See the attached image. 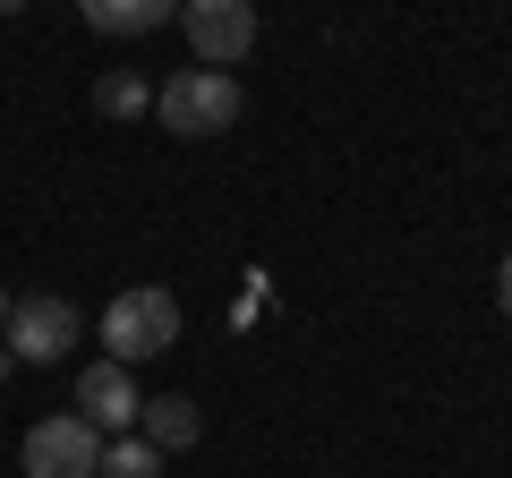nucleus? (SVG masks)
I'll return each mask as SVG.
<instances>
[{
    "label": "nucleus",
    "instance_id": "f257e3e1",
    "mask_svg": "<svg viewBox=\"0 0 512 478\" xmlns=\"http://www.w3.org/2000/svg\"><path fill=\"white\" fill-rule=\"evenodd\" d=\"M171 342H180V299H171L163 282H137V291H120L103 308V359H111V368L163 359Z\"/></svg>",
    "mask_w": 512,
    "mask_h": 478
},
{
    "label": "nucleus",
    "instance_id": "f03ea898",
    "mask_svg": "<svg viewBox=\"0 0 512 478\" xmlns=\"http://www.w3.org/2000/svg\"><path fill=\"white\" fill-rule=\"evenodd\" d=\"M154 120H163L171 137H222L239 120V77H222V69H171L163 86H154Z\"/></svg>",
    "mask_w": 512,
    "mask_h": 478
},
{
    "label": "nucleus",
    "instance_id": "7ed1b4c3",
    "mask_svg": "<svg viewBox=\"0 0 512 478\" xmlns=\"http://www.w3.org/2000/svg\"><path fill=\"white\" fill-rule=\"evenodd\" d=\"M103 444L111 436H94L77 410H52V419H35L26 427V478H103Z\"/></svg>",
    "mask_w": 512,
    "mask_h": 478
},
{
    "label": "nucleus",
    "instance_id": "20e7f679",
    "mask_svg": "<svg viewBox=\"0 0 512 478\" xmlns=\"http://www.w3.org/2000/svg\"><path fill=\"white\" fill-rule=\"evenodd\" d=\"M180 26H188L197 69H222V77H231L239 60H248V43H256V9H248V0H188Z\"/></svg>",
    "mask_w": 512,
    "mask_h": 478
},
{
    "label": "nucleus",
    "instance_id": "39448f33",
    "mask_svg": "<svg viewBox=\"0 0 512 478\" xmlns=\"http://www.w3.org/2000/svg\"><path fill=\"white\" fill-rule=\"evenodd\" d=\"M69 342H77V308H69V299H18L0 350L26 359V368H52V359H69Z\"/></svg>",
    "mask_w": 512,
    "mask_h": 478
},
{
    "label": "nucleus",
    "instance_id": "423d86ee",
    "mask_svg": "<svg viewBox=\"0 0 512 478\" xmlns=\"http://www.w3.org/2000/svg\"><path fill=\"white\" fill-rule=\"evenodd\" d=\"M77 419H86L94 436H137V385H128V368L94 359V368L77 376Z\"/></svg>",
    "mask_w": 512,
    "mask_h": 478
},
{
    "label": "nucleus",
    "instance_id": "0eeeda50",
    "mask_svg": "<svg viewBox=\"0 0 512 478\" xmlns=\"http://www.w3.org/2000/svg\"><path fill=\"white\" fill-rule=\"evenodd\" d=\"M137 436H146L154 453H188V444L205 436V419H197L188 393H154V402H137Z\"/></svg>",
    "mask_w": 512,
    "mask_h": 478
},
{
    "label": "nucleus",
    "instance_id": "6e6552de",
    "mask_svg": "<svg viewBox=\"0 0 512 478\" xmlns=\"http://www.w3.org/2000/svg\"><path fill=\"white\" fill-rule=\"evenodd\" d=\"M171 26V0H86V35H154Z\"/></svg>",
    "mask_w": 512,
    "mask_h": 478
},
{
    "label": "nucleus",
    "instance_id": "1a4fd4ad",
    "mask_svg": "<svg viewBox=\"0 0 512 478\" xmlns=\"http://www.w3.org/2000/svg\"><path fill=\"white\" fill-rule=\"evenodd\" d=\"M94 111H103V120H137V111H154V86L128 77V69H111V77H94Z\"/></svg>",
    "mask_w": 512,
    "mask_h": 478
},
{
    "label": "nucleus",
    "instance_id": "9d476101",
    "mask_svg": "<svg viewBox=\"0 0 512 478\" xmlns=\"http://www.w3.org/2000/svg\"><path fill=\"white\" fill-rule=\"evenodd\" d=\"M103 478H163V453L146 436H111L103 444Z\"/></svg>",
    "mask_w": 512,
    "mask_h": 478
},
{
    "label": "nucleus",
    "instance_id": "9b49d317",
    "mask_svg": "<svg viewBox=\"0 0 512 478\" xmlns=\"http://www.w3.org/2000/svg\"><path fill=\"white\" fill-rule=\"evenodd\" d=\"M495 299H504V316H512V257L495 265Z\"/></svg>",
    "mask_w": 512,
    "mask_h": 478
},
{
    "label": "nucleus",
    "instance_id": "f8f14e48",
    "mask_svg": "<svg viewBox=\"0 0 512 478\" xmlns=\"http://www.w3.org/2000/svg\"><path fill=\"white\" fill-rule=\"evenodd\" d=\"M9 308H18V299H9V282H0V333H9Z\"/></svg>",
    "mask_w": 512,
    "mask_h": 478
},
{
    "label": "nucleus",
    "instance_id": "ddd939ff",
    "mask_svg": "<svg viewBox=\"0 0 512 478\" xmlns=\"http://www.w3.org/2000/svg\"><path fill=\"white\" fill-rule=\"evenodd\" d=\"M0 385H9V350H0Z\"/></svg>",
    "mask_w": 512,
    "mask_h": 478
}]
</instances>
